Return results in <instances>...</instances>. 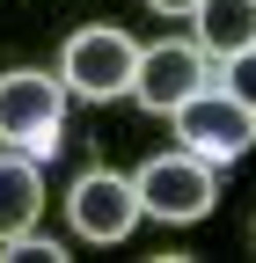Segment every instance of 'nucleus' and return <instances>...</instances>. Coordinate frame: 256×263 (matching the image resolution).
Here are the masks:
<instances>
[{"label":"nucleus","instance_id":"9d476101","mask_svg":"<svg viewBox=\"0 0 256 263\" xmlns=\"http://www.w3.org/2000/svg\"><path fill=\"white\" fill-rule=\"evenodd\" d=\"M0 263H66V249H59V241H44L37 227H29V234L0 241Z\"/></svg>","mask_w":256,"mask_h":263},{"label":"nucleus","instance_id":"39448f33","mask_svg":"<svg viewBox=\"0 0 256 263\" xmlns=\"http://www.w3.org/2000/svg\"><path fill=\"white\" fill-rule=\"evenodd\" d=\"M66 212H74V234H81V241H124V234L147 219L132 176H117V168H88V176L74 183V197H66Z\"/></svg>","mask_w":256,"mask_h":263},{"label":"nucleus","instance_id":"9b49d317","mask_svg":"<svg viewBox=\"0 0 256 263\" xmlns=\"http://www.w3.org/2000/svg\"><path fill=\"white\" fill-rule=\"evenodd\" d=\"M147 8H161V15H190L198 0H147Z\"/></svg>","mask_w":256,"mask_h":263},{"label":"nucleus","instance_id":"0eeeda50","mask_svg":"<svg viewBox=\"0 0 256 263\" xmlns=\"http://www.w3.org/2000/svg\"><path fill=\"white\" fill-rule=\"evenodd\" d=\"M190 22H198V51L205 59H227V51L256 44V0H198Z\"/></svg>","mask_w":256,"mask_h":263},{"label":"nucleus","instance_id":"20e7f679","mask_svg":"<svg viewBox=\"0 0 256 263\" xmlns=\"http://www.w3.org/2000/svg\"><path fill=\"white\" fill-rule=\"evenodd\" d=\"M132 190H139V212L169 219V227H190V219H205L220 205L212 161H198V154H154L147 168L132 176Z\"/></svg>","mask_w":256,"mask_h":263},{"label":"nucleus","instance_id":"1a4fd4ad","mask_svg":"<svg viewBox=\"0 0 256 263\" xmlns=\"http://www.w3.org/2000/svg\"><path fill=\"white\" fill-rule=\"evenodd\" d=\"M220 88H227L234 103L256 117V44H242V51H227V59H220Z\"/></svg>","mask_w":256,"mask_h":263},{"label":"nucleus","instance_id":"6e6552de","mask_svg":"<svg viewBox=\"0 0 256 263\" xmlns=\"http://www.w3.org/2000/svg\"><path fill=\"white\" fill-rule=\"evenodd\" d=\"M37 205H44V183L22 154H0V241H15L37 227Z\"/></svg>","mask_w":256,"mask_h":263},{"label":"nucleus","instance_id":"7ed1b4c3","mask_svg":"<svg viewBox=\"0 0 256 263\" xmlns=\"http://www.w3.org/2000/svg\"><path fill=\"white\" fill-rule=\"evenodd\" d=\"M169 117H176L183 154L212 161V168H220V161H242V154L256 146V117H249V110H242V103H234V95L220 88V81H205V88L190 95V103H176Z\"/></svg>","mask_w":256,"mask_h":263},{"label":"nucleus","instance_id":"f03ea898","mask_svg":"<svg viewBox=\"0 0 256 263\" xmlns=\"http://www.w3.org/2000/svg\"><path fill=\"white\" fill-rule=\"evenodd\" d=\"M132 66H139V44L124 29H74L59 51V81L81 103H117V95H132Z\"/></svg>","mask_w":256,"mask_h":263},{"label":"nucleus","instance_id":"423d86ee","mask_svg":"<svg viewBox=\"0 0 256 263\" xmlns=\"http://www.w3.org/2000/svg\"><path fill=\"white\" fill-rule=\"evenodd\" d=\"M212 81V59L198 51V44H154V51H139V66H132V95L147 110H176V103H190Z\"/></svg>","mask_w":256,"mask_h":263},{"label":"nucleus","instance_id":"f257e3e1","mask_svg":"<svg viewBox=\"0 0 256 263\" xmlns=\"http://www.w3.org/2000/svg\"><path fill=\"white\" fill-rule=\"evenodd\" d=\"M59 124H66V81L59 73H37V66L0 73V139L15 154H51Z\"/></svg>","mask_w":256,"mask_h":263}]
</instances>
